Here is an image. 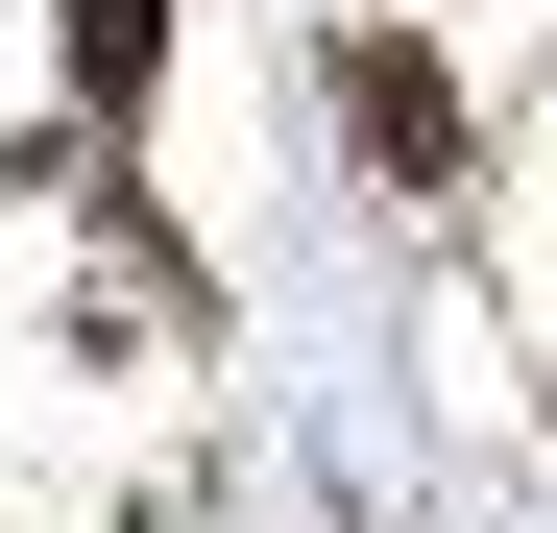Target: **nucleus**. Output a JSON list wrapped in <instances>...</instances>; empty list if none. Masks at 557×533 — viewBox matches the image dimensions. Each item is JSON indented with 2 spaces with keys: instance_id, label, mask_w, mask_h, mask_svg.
<instances>
[{
  "instance_id": "obj_1",
  "label": "nucleus",
  "mask_w": 557,
  "mask_h": 533,
  "mask_svg": "<svg viewBox=\"0 0 557 533\" xmlns=\"http://www.w3.org/2000/svg\"><path fill=\"white\" fill-rule=\"evenodd\" d=\"M339 98H363V146H388V195H460V73L436 49H363Z\"/></svg>"
},
{
  "instance_id": "obj_2",
  "label": "nucleus",
  "mask_w": 557,
  "mask_h": 533,
  "mask_svg": "<svg viewBox=\"0 0 557 533\" xmlns=\"http://www.w3.org/2000/svg\"><path fill=\"white\" fill-rule=\"evenodd\" d=\"M170 73V0H73V98H146Z\"/></svg>"
}]
</instances>
